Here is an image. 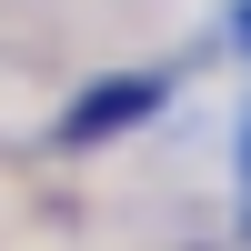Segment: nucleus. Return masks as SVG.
<instances>
[{"instance_id": "nucleus-1", "label": "nucleus", "mask_w": 251, "mask_h": 251, "mask_svg": "<svg viewBox=\"0 0 251 251\" xmlns=\"http://www.w3.org/2000/svg\"><path fill=\"white\" fill-rule=\"evenodd\" d=\"M161 100H171V80H161V71H131V80H100V91L80 100L71 121H60V141H111V131H131V121H151Z\"/></svg>"}, {"instance_id": "nucleus-2", "label": "nucleus", "mask_w": 251, "mask_h": 251, "mask_svg": "<svg viewBox=\"0 0 251 251\" xmlns=\"http://www.w3.org/2000/svg\"><path fill=\"white\" fill-rule=\"evenodd\" d=\"M241 20H251V10H241Z\"/></svg>"}, {"instance_id": "nucleus-3", "label": "nucleus", "mask_w": 251, "mask_h": 251, "mask_svg": "<svg viewBox=\"0 0 251 251\" xmlns=\"http://www.w3.org/2000/svg\"><path fill=\"white\" fill-rule=\"evenodd\" d=\"M241 161H251V151H241Z\"/></svg>"}]
</instances>
